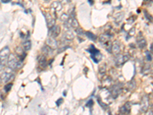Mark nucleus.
Here are the masks:
<instances>
[{"label":"nucleus","instance_id":"1","mask_svg":"<svg viewBox=\"0 0 153 115\" xmlns=\"http://www.w3.org/2000/svg\"><path fill=\"white\" fill-rule=\"evenodd\" d=\"M22 61L19 59L17 55H15L14 54H10L7 61L8 67L11 68L12 69L16 70L18 68H20L22 66Z\"/></svg>","mask_w":153,"mask_h":115},{"label":"nucleus","instance_id":"2","mask_svg":"<svg viewBox=\"0 0 153 115\" xmlns=\"http://www.w3.org/2000/svg\"><path fill=\"white\" fill-rule=\"evenodd\" d=\"M15 77L14 70L12 69L11 68L8 67V68H5L3 73L1 75V79H2V82L3 83H8L10 81L13 80Z\"/></svg>","mask_w":153,"mask_h":115},{"label":"nucleus","instance_id":"3","mask_svg":"<svg viewBox=\"0 0 153 115\" xmlns=\"http://www.w3.org/2000/svg\"><path fill=\"white\" fill-rule=\"evenodd\" d=\"M10 49L9 47H5L0 51V60L4 65H7V61L10 55Z\"/></svg>","mask_w":153,"mask_h":115},{"label":"nucleus","instance_id":"4","mask_svg":"<svg viewBox=\"0 0 153 115\" xmlns=\"http://www.w3.org/2000/svg\"><path fill=\"white\" fill-rule=\"evenodd\" d=\"M64 25L65 27V29L63 33V38L67 41H72L74 38V34L71 30V26L68 24V22H65Z\"/></svg>","mask_w":153,"mask_h":115},{"label":"nucleus","instance_id":"5","mask_svg":"<svg viewBox=\"0 0 153 115\" xmlns=\"http://www.w3.org/2000/svg\"><path fill=\"white\" fill-rule=\"evenodd\" d=\"M88 52L91 53V58H93L94 62L98 63L100 61L101 58H102V55H100V51L97 50V49L94 47V46H91L90 49H88Z\"/></svg>","mask_w":153,"mask_h":115},{"label":"nucleus","instance_id":"6","mask_svg":"<svg viewBox=\"0 0 153 115\" xmlns=\"http://www.w3.org/2000/svg\"><path fill=\"white\" fill-rule=\"evenodd\" d=\"M150 105V101L148 96H143L140 103V111L142 113H145L149 110Z\"/></svg>","mask_w":153,"mask_h":115},{"label":"nucleus","instance_id":"7","mask_svg":"<svg viewBox=\"0 0 153 115\" xmlns=\"http://www.w3.org/2000/svg\"><path fill=\"white\" fill-rule=\"evenodd\" d=\"M129 60V58L128 56L124 55L122 54H118L116 56V59H115V63L117 66H122L123 65H124L127 61Z\"/></svg>","mask_w":153,"mask_h":115},{"label":"nucleus","instance_id":"8","mask_svg":"<svg viewBox=\"0 0 153 115\" xmlns=\"http://www.w3.org/2000/svg\"><path fill=\"white\" fill-rule=\"evenodd\" d=\"M45 16L47 25L49 29H50V28H52L54 25V24H55V17H54V16L51 14V13H49V12H47Z\"/></svg>","mask_w":153,"mask_h":115},{"label":"nucleus","instance_id":"9","mask_svg":"<svg viewBox=\"0 0 153 115\" xmlns=\"http://www.w3.org/2000/svg\"><path fill=\"white\" fill-rule=\"evenodd\" d=\"M136 42H137L138 47L140 49H145L146 47V46H147V42H146V38L142 35V32H139V36L137 37V41H136Z\"/></svg>","mask_w":153,"mask_h":115},{"label":"nucleus","instance_id":"10","mask_svg":"<svg viewBox=\"0 0 153 115\" xmlns=\"http://www.w3.org/2000/svg\"><path fill=\"white\" fill-rule=\"evenodd\" d=\"M121 91H122V85L121 84H115L112 87L110 92H111V95L113 96V98H116L118 97Z\"/></svg>","mask_w":153,"mask_h":115},{"label":"nucleus","instance_id":"11","mask_svg":"<svg viewBox=\"0 0 153 115\" xmlns=\"http://www.w3.org/2000/svg\"><path fill=\"white\" fill-rule=\"evenodd\" d=\"M131 108H132V105L130 102H127L123 106L120 108V113L121 114H129L131 111Z\"/></svg>","mask_w":153,"mask_h":115},{"label":"nucleus","instance_id":"12","mask_svg":"<svg viewBox=\"0 0 153 115\" xmlns=\"http://www.w3.org/2000/svg\"><path fill=\"white\" fill-rule=\"evenodd\" d=\"M61 33V27L59 25H54L52 28H50V35L51 37L53 38H56Z\"/></svg>","mask_w":153,"mask_h":115},{"label":"nucleus","instance_id":"13","mask_svg":"<svg viewBox=\"0 0 153 115\" xmlns=\"http://www.w3.org/2000/svg\"><path fill=\"white\" fill-rule=\"evenodd\" d=\"M120 50H121V47H120V43L118 41H115L113 44H112L111 51L112 52L114 55H118L120 53Z\"/></svg>","mask_w":153,"mask_h":115},{"label":"nucleus","instance_id":"14","mask_svg":"<svg viewBox=\"0 0 153 115\" xmlns=\"http://www.w3.org/2000/svg\"><path fill=\"white\" fill-rule=\"evenodd\" d=\"M16 53L17 57L19 58V59L21 61H23L25 56H26V53H25V51L24 50V49L22 47H18L17 49H16Z\"/></svg>","mask_w":153,"mask_h":115},{"label":"nucleus","instance_id":"15","mask_svg":"<svg viewBox=\"0 0 153 115\" xmlns=\"http://www.w3.org/2000/svg\"><path fill=\"white\" fill-rule=\"evenodd\" d=\"M51 7L55 12H60L62 10V4L59 1H54L51 4Z\"/></svg>","mask_w":153,"mask_h":115},{"label":"nucleus","instance_id":"16","mask_svg":"<svg viewBox=\"0 0 153 115\" xmlns=\"http://www.w3.org/2000/svg\"><path fill=\"white\" fill-rule=\"evenodd\" d=\"M67 22H68V24L70 26L72 27V28H76L77 27H79L78 22H77V20H76V19H75L74 16H70L69 19H68Z\"/></svg>","mask_w":153,"mask_h":115},{"label":"nucleus","instance_id":"17","mask_svg":"<svg viewBox=\"0 0 153 115\" xmlns=\"http://www.w3.org/2000/svg\"><path fill=\"white\" fill-rule=\"evenodd\" d=\"M46 43H47V45L49 47H51L52 49H56L57 48V42L56 41L55 38L50 37V38H48L47 39Z\"/></svg>","mask_w":153,"mask_h":115},{"label":"nucleus","instance_id":"18","mask_svg":"<svg viewBox=\"0 0 153 115\" xmlns=\"http://www.w3.org/2000/svg\"><path fill=\"white\" fill-rule=\"evenodd\" d=\"M123 19H124V12H122L117 13V14L114 16V17H113L114 22L117 25L120 24V23L123 21Z\"/></svg>","mask_w":153,"mask_h":115},{"label":"nucleus","instance_id":"19","mask_svg":"<svg viewBox=\"0 0 153 115\" xmlns=\"http://www.w3.org/2000/svg\"><path fill=\"white\" fill-rule=\"evenodd\" d=\"M38 64L40 65V67L45 68L47 67V59H46V56L45 55H42L40 57L38 58Z\"/></svg>","mask_w":153,"mask_h":115},{"label":"nucleus","instance_id":"20","mask_svg":"<svg viewBox=\"0 0 153 115\" xmlns=\"http://www.w3.org/2000/svg\"><path fill=\"white\" fill-rule=\"evenodd\" d=\"M52 50L53 49L51 47H49V46L47 45V46H45L43 48H42V53H43L45 56L51 55L53 54Z\"/></svg>","mask_w":153,"mask_h":115},{"label":"nucleus","instance_id":"21","mask_svg":"<svg viewBox=\"0 0 153 115\" xmlns=\"http://www.w3.org/2000/svg\"><path fill=\"white\" fill-rule=\"evenodd\" d=\"M22 48L24 49V50L25 51V52H27V51H29L31 48V41H29V40L25 41V42L22 43Z\"/></svg>","mask_w":153,"mask_h":115},{"label":"nucleus","instance_id":"22","mask_svg":"<svg viewBox=\"0 0 153 115\" xmlns=\"http://www.w3.org/2000/svg\"><path fill=\"white\" fill-rule=\"evenodd\" d=\"M106 72V65L105 63H103V64H101L99 66V73L100 75H104L105 73Z\"/></svg>","mask_w":153,"mask_h":115},{"label":"nucleus","instance_id":"23","mask_svg":"<svg viewBox=\"0 0 153 115\" xmlns=\"http://www.w3.org/2000/svg\"><path fill=\"white\" fill-rule=\"evenodd\" d=\"M136 81H135L134 80L130 81L127 84V87H128V89H129V91H133L134 89L136 88Z\"/></svg>","mask_w":153,"mask_h":115},{"label":"nucleus","instance_id":"24","mask_svg":"<svg viewBox=\"0 0 153 115\" xmlns=\"http://www.w3.org/2000/svg\"><path fill=\"white\" fill-rule=\"evenodd\" d=\"M85 35L89 39H91V40L94 41V42H95V41L97 40V36H96L94 33L91 32V31H86Z\"/></svg>","mask_w":153,"mask_h":115},{"label":"nucleus","instance_id":"25","mask_svg":"<svg viewBox=\"0 0 153 115\" xmlns=\"http://www.w3.org/2000/svg\"><path fill=\"white\" fill-rule=\"evenodd\" d=\"M150 72H151V66H150L149 65H145L144 68H143V75H148V74H149Z\"/></svg>","mask_w":153,"mask_h":115},{"label":"nucleus","instance_id":"26","mask_svg":"<svg viewBox=\"0 0 153 115\" xmlns=\"http://www.w3.org/2000/svg\"><path fill=\"white\" fill-rule=\"evenodd\" d=\"M69 17L70 16H68V14H66V13H63V14L60 16V19H61V21L64 22H67L68 19H69Z\"/></svg>","mask_w":153,"mask_h":115},{"label":"nucleus","instance_id":"27","mask_svg":"<svg viewBox=\"0 0 153 115\" xmlns=\"http://www.w3.org/2000/svg\"><path fill=\"white\" fill-rule=\"evenodd\" d=\"M135 33H136V28H131V29L129 31V32H128V34H127V37H126L127 39L133 36V35H135Z\"/></svg>","mask_w":153,"mask_h":115},{"label":"nucleus","instance_id":"28","mask_svg":"<svg viewBox=\"0 0 153 115\" xmlns=\"http://www.w3.org/2000/svg\"><path fill=\"white\" fill-rule=\"evenodd\" d=\"M144 15H145V17H146V19L148 20V21L149 22H152L153 21V18L152 16H151V15L146 10H144Z\"/></svg>","mask_w":153,"mask_h":115},{"label":"nucleus","instance_id":"29","mask_svg":"<svg viewBox=\"0 0 153 115\" xmlns=\"http://www.w3.org/2000/svg\"><path fill=\"white\" fill-rule=\"evenodd\" d=\"M12 84H11V83H9V84H6L5 86H4V91H5V92H9V91L11 90V88H12Z\"/></svg>","mask_w":153,"mask_h":115},{"label":"nucleus","instance_id":"30","mask_svg":"<svg viewBox=\"0 0 153 115\" xmlns=\"http://www.w3.org/2000/svg\"><path fill=\"white\" fill-rule=\"evenodd\" d=\"M97 102H98V103H99V105H100V106L102 107V108H103V109H104V110H106V109H107V108H108V105H106V104L103 103V102H102V101H101L100 100V98H97Z\"/></svg>","mask_w":153,"mask_h":115},{"label":"nucleus","instance_id":"31","mask_svg":"<svg viewBox=\"0 0 153 115\" xmlns=\"http://www.w3.org/2000/svg\"><path fill=\"white\" fill-rule=\"evenodd\" d=\"M75 32H76V33L78 35H84V31H83L82 28H79V27H77L76 28H75Z\"/></svg>","mask_w":153,"mask_h":115},{"label":"nucleus","instance_id":"32","mask_svg":"<svg viewBox=\"0 0 153 115\" xmlns=\"http://www.w3.org/2000/svg\"><path fill=\"white\" fill-rule=\"evenodd\" d=\"M146 58H147V60L148 61H152V55L151 54H150L149 52H146Z\"/></svg>","mask_w":153,"mask_h":115},{"label":"nucleus","instance_id":"33","mask_svg":"<svg viewBox=\"0 0 153 115\" xmlns=\"http://www.w3.org/2000/svg\"><path fill=\"white\" fill-rule=\"evenodd\" d=\"M58 1H59L62 5H67V4H69L70 2H71V0H58Z\"/></svg>","mask_w":153,"mask_h":115},{"label":"nucleus","instance_id":"34","mask_svg":"<svg viewBox=\"0 0 153 115\" xmlns=\"http://www.w3.org/2000/svg\"><path fill=\"white\" fill-rule=\"evenodd\" d=\"M67 49H68V46H65V47L61 48V49H58V51H57V53H58V54H60V53L63 52H64V51L66 50Z\"/></svg>","mask_w":153,"mask_h":115},{"label":"nucleus","instance_id":"35","mask_svg":"<svg viewBox=\"0 0 153 115\" xmlns=\"http://www.w3.org/2000/svg\"><path fill=\"white\" fill-rule=\"evenodd\" d=\"M93 105H94V102H93V101L92 100H90V101H88V103H87V105L89 107H91Z\"/></svg>","mask_w":153,"mask_h":115},{"label":"nucleus","instance_id":"36","mask_svg":"<svg viewBox=\"0 0 153 115\" xmlns=\"http://www.w3.org/2000/svg\"><path fill=\"white\" fill-rule=\"evenodd\" d=\"M62 101H63L62 98H60V99L57 100V105H58V106H59V105H61V103H62Z\"/></svg>","mask_w":153,"mask_h":115},{"label":"nucleus","instance_id":"37","mask_svg":"<svg viewBox=\"0 0 153 115\" xmlns=\"http://www.w3.org/2000/svg\"><path fill=\"white\" fill-rule=\"evenodd\" d=\"M4 67H5V65H4L3 64H2V63L1 62V60H0V72H1V71H2V70H3Z\"/></svg>","mask_w":153,"mask_h":115},{"label":"nucleus","instance_id":"38","mask_svg":"<svg viewBox=\"0 0 153 115\" xmlns=\"http://www.w3.org/2000/svg\"><path fill=\"white\" fill-rule=\"evenodd\" d=\"M2 2L3 3H8V2H11V0H2Z\"/></svg>","mask_w":153,"mask_h":115},{"label":"nucleus","instance_id":"39","mask_svg":"<svg viewBox=\"0 0 153 115\" xmlns=\"http://www.w3.org/2000/svg\"><path fill=\"white\" fill-rule=\"evenodd\" d=\"M88 2H90V4H91V5H93V4H94V0H88Z\"/></svg>","mask_w":153,"mask_h":115},{"label":"nucleus","instance_id":"40","mask_svg":"<svg viewBox=\"0 0 153 115\" xmlns=\"http://www.w3.org/2000/svg\"><path fill=\"white\" fill-rule=\"evenodd\" d=\"M150 50L152 51V52H153V44H152V45H151V47H150Z\"/></svg>","mask_w":153,"mask_h":115},{"label":"nucleus","instance_id":"41","mask_svg":"<svg viewBox=\"0 0 153 115\" xmlns=\"http://www.w3.org/2000/svg\"><path fill=\"white\" fill-rule=\"evenodd\" d=\"M1 82H2V79H1V77H0V84H1Z\"/></svg>","mask_w":153,"mask_h":115},{"label":"nucleus","instance_id":"42","mask_svg":"<svg viewBox=\"0 0 153 115\" xmlns=\"http://www.w3.org/2000/svg\"><path fill=\"white\" fill-rule=\"evenodd\" d=\"M152 85H153V82H152Z\"/></svg>","mask_w":153,"mask_h":115}]
</instances>
